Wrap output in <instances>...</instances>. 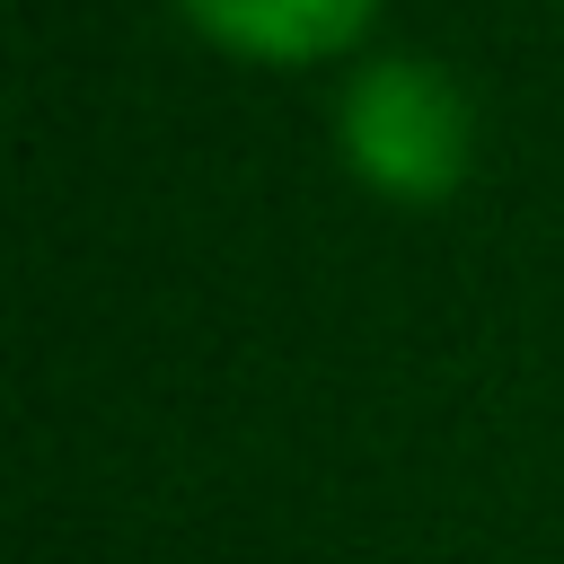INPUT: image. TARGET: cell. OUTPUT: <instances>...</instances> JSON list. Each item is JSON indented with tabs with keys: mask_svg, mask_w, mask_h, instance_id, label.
Returning a JSON list of instances; mask_svg holds the SVG:
<instances>
[{
	"mask_svg": "<svg viewBox=\"0 0 564 564\" xmlns=\"http://www.w3.org/2000/svg\"><path fill=\"white\" fill-rule=\"evenodd\" d=\"M344 159L397 194V203H441L467 176V97L441 62H370L344 88Z\"/></svg>",
	"mask_w": 564,
	"mask_h": 564,
	"instance_id": "obj_1",
	"label": "cell"
},
{
	"mask_svg": "<svg viewBox=\"0 0 564 564\" xmlns=\"http://www.w3.org/2000/svg\"><path fill=\"white\" fill-rule=\"evenodd\" d=\"M194 26H212L220 44L238 53H273V62H308V53H335L370 0H185Z\"/></svg>",
	"mask_w": 564,
	"mask_h": 564,
	"instance_id": "obj_2",
	"label": "cell"
}]
</instances>
